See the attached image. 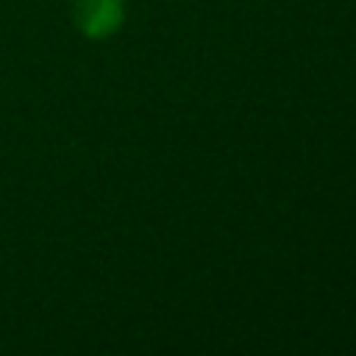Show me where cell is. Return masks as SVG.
<instances>
[{
  "mask_svg": "<svg viewBox=\"0 0 356 356\" xmlns=\"http://www.w3.org/2000/svg\"><path fill=\"white\" fill-rule=\"evenodd\" d=\"M78 25L89 36H106L117 28L122 17V3L120 0H78Z\"/></svg>",
  "mask_w": 356,
  "mask_h": 356,
  "instance_id": "cell-1",
  "label": "cell"
}]
</instances>
